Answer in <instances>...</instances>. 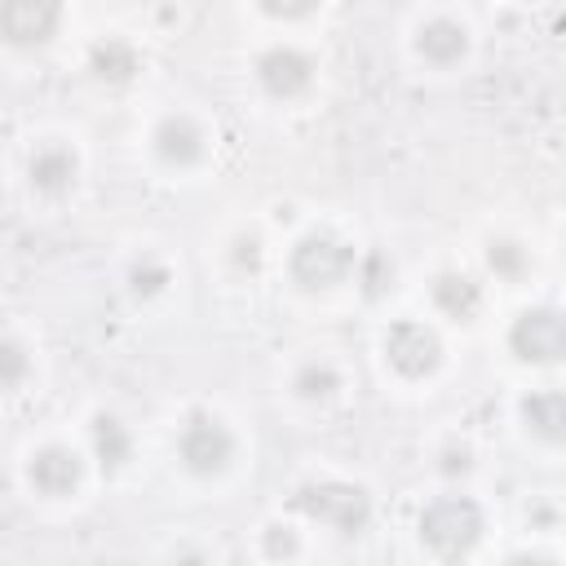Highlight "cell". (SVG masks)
Segmentation results:
<instances>
[{
  "label": "cell",
  "instance_id": "cell-1",
  "mask_svg": "<svg viewBox=\"0 0 566 566\" xmlns=\"http://www.w3.org/2000/svg\"><path fill=\"white\" fill-rule=\"evenodd\" d=\"M292 509L305 522H318L336 535H363L371 522V495L354 482L340 478H318V482H301L292 491Z\"/></svg>",
  "mask_w": 566,
  "mask_h": 566
},
{
  "label": "cell",
  "instance_id": "cell-2",
  "mask_svg": "<svg viewBox=\"0 0 566 566\" xmlns=\"http://www.w3.org/2000/svg\"><path fill=\"white\" fill-rule=\"evenodd\" d=\"M172 451H177V464L195 478H212L221 469H230L239 442H234V429L208 411V407H190L177 424V438H172Z\"/></svg>",
  "mask_w": 566,
  "mask_h": 566
},
{
  "label": "cell",
  "instance_id": "cell-3",
  "mask_svg": "<svg viewBox=\"0 0 566 566\" xmlns=\"http://www.w3.org/2000/svg\"><path fill=\"white\" fill-rule=\"evenodd\" d=\"M420 544L438 557H464L482 531H486V517L482 509L469 500V495H438L420 509Z\"/></svg>",
  "mask_w": 566,
  "mask_h": 566
},
{
  "label": "cell",
  "instance_id": "cell-4",
  "mask_svg": "<svg viewBox=\"0 0 566 566\" xmlns=\"http://www.w3.org/2000/svg\"><path fill=\"white\" fill-rule=\"evenodd\" d=\"M354 265H358L354 243H345L340 234H327V230L301 234L287 252V270L305 292H323V287H336V283L354 279Z\"/></svg>",
  "mask_w": 566,
  "mask_h": 566
},
{
  "label": "cell",
  "instance_id": "cell-5",
  "mask_svg": "<svg viewBox=\"0 0 566 566\" xmlns=\"http://www.w3.org/2000/svg\"><path fill=\"white\" fill-rule=\"evenodd\" d=\"M509 349L517 363L553 367L566 363V314L553 305H531L509 323Z\"/></svg>",
  "mask_w": 566,
  "mask_h": 566
},
{
  "label": "cell",
  "instance_id": "cell-6",
  "mask_svg": "<svg viewBox=\"0 0 566 566\" xmlns=\"http://www.w3.org/2000/svg\"><path fill=\"white\" fill-rule=\"evenodd\" d=\"M380 349H385V363H389L398 376H407V380H420V376H429V371L442 363L438 332L424 327L420 318H398V323H389Z\"/></svg>",
  "mask_w": 566,
  "mask_h": 566
},
{
  "label": "cell",
  "instance_id": "cell-7",
  "mask_svg": "<svg viewBox=\"0 0 566 566\" xmlns=\"http://www.w3.org/2000/svg\"><path fill=\"white\" fill-rule=\"evenodd\" d=\"M256 84L270 97L292 102L314 84V57L305 49H296V44H274V49H265L256 57Z\"/></svg>",
  "mask_w": 566,
  "mask_h": 566
},
{
  "label": "cell",
  "instance_id": "cell-8",
  "mask_svg": "<svg viewBox=\"0 0 566 566\" xmlns=\"http://www.w3.org/2000/svg\"><path fill=\"white\" fill-rule=\"evenodd\" d=\"M0 27L13 49H40L62 27V0H4Z\"/></svg>",
  "mask_w": 566,
  "mask_h": 566
},
{
  "label": "cell",
  "instance_id": "cell-9",
  "mask_svg": "<svg viewBox=\"0 0 566 566\" xmlns=\"http://www.w3.org/2000/svg\"><path fill=\"white\" fill-rule=\"evenodd\" d=\"M150 146H155V159L168 164V168H195L208 150V137L203 128L190 119V115H164L150 133Z\"/></svg>",
  "mask_w": 566,
  "mask_h": 566
},
{
  "label": "cell",
  "instance_id": "cell-10",
  "mask_svg": "<svg viewBox=\"0 0 566 566\" xmlns=\"http://www.w3.org/2000/svg\"><path fill=\"white\" fill-rule=\"evenodd\" d=\"M27 482L31 491L49 495V500H62L80 486V455L71 447H40L31 460H27Z\"/></svg>",
  "mask_w": 566,
  "mask_h": 566
},
{
  "label": "cell",
  "instance_id": "cell-11",
  "mask_svg": "<svg viewBox=\"0 0 566 566\" xmlns=\"http://www.w3.org/2000/svg\"><path fill=\"white\" fill-rule=\"evenodd\" d=\"M75 172H80V159L71 155V146L62 142H44L31 150L27 159V181L40 190V195H66L75 186Z\"/></svg>",
  "mask_w": 566,
  "mask_h": 566
},
{
  "label": "cell",
  "instance_id": "cell-12",
  "mask_svg": "<svg viewBox=\"0 0 566 566\" xmlns=\"http://www.w3.org/2000/svg\"><path fill=\"white\" fill-rule=\"evenodd\" d=\"M522 424L539 442H566V389L544 385L522 398Z\"/></svg>",
  "mask_w": 566,
  "mask_h": 566
},
{
  "label": "cell",
  "instance_id": "cell-13",
  "mask_svg": "<svg viewBox=\"0 0 566 566\" xmlns=\"http://www.w3.org/2000/svg\"><path fill=\"white\" fill-rule=\"evenodd\" d=\"M429 296H433V310L455 318V323H469L482 310V283L473 274H464V270H442L429 283Z\"/></svg>",
  "mask_w": 566,
  "mask_h": 566
},
{
  "label": "cell",
  "instance_id": "cell-14",
  "mask_svg": "<svg viewBox=\"0 0 566 566\" xmlns=\"http://www.w3.org/2000/svg\"><path fill=\"white\" fill-rule=\"evenodd\" d=\"M416 53H420L429 66H455V62L469 53V31H464L455 18H429V22L416 31Z\"/></svg>",
  "mask_w": 566,
  "mask_h": 566
},
{
  "label": "cell",
  "instance_id": "cell-15",
  "mask_svg": "<svg viewBox=\"0 0 566 566\" xmlns=\"http://www.w3.org/2000/svg\"><path fill=\"white\" fill-rule=\"evenodd\" d=\"M88 71L102 80V84H128L137 71H142V53L124 40V35H106L88 49Z\"/></svg>",
  "mask_w": 566,
  "mask_h": 566
},
{
  "label": "cell",
  "instance_id": "cell-16",
  "mask_svg": "<svg viewBox=\"0 0 566 566\" xmlns=\"http://www.w3.org/2000/svg\"><path fill=\"white\" fill-rule=\"evenodd\" d=\"M88 442H93V460H97L102 469H119V464L133 455V433H128V424L115 420V416H97V420L88 424Z\"/></svg>",
  "mask_w": 566,
  "mask_h": 566
},
{
  "label": "cell",
  "instance_id": "cell-17",
  "mask_svg": "<svg viewBox=\"0 0 566 566\" xmlns=\"http://www.w3.org/2000/svg\"><path fill=\"white\" fill-rule=\"evenodd\" d=\"M292 389H296V398H305V402H327V398L340 389V371H336L327 358H310V363L296 367Z\"/></svg>",
  "mask_w": 566,
  "mask_h": 566
},
{
  "label": "cell",
  "instance_id": "cell-18",
  "mask_svg": "<svg viewBox=\"0 0 566 566\" xmlns=\"http://www.w3.org/2000/svg\"><path fill=\"white\" fill-rule=\"evenodd\" d=\"M354 279H358V287H363V296L367 301H376V296H385L389 287H394V261L385 256V252H358V265H354Z\"/></svg>",
  "mask_w": 566,
  "mask_h": 566
},
{
  "label": "cell",
  "instance_id": "cell-19",
  "mask_svg": "<svg viewBox=\"0 0 566 566\" xmlns=\"http://www.w3.org/2000/svg\"><path fill=\"white\" fill-rule=\"evenodd\" d=\"M486 270L504 283H517L526 274V248L517 239H491L486 243Z\"/></svg>",
  "mask_w": 566,
  "mask_h": 566
},
{
  "label": "cell",
  "instance_id": "cell-20",
  "mask_svg": "<svg viewBox=\"0 0 566 566\" xmlns=\"http://www.w3.org/2000/svg\"><path fill=\"white\" fill-rule=\"evenodd\" d=\"M168 283H172V270L159 256H142L128 265V292L133 296H159Z\"/></svg>",
  "mask_w": 566,
  "mask_h": 566
},
{
  "label": "cell",
  "instance_id": "cell-21",
  "mask_svg": "<svg viewBox=\"0 0 566 566\" xmlns=\"http://www.w3.org/2000/svg\"><path fill=\"white\" fill-rule=\"evenodd\" d=\"M0 363H4V389H18L22 376H27V349H22L13 336L0 345Z\"/></svg>",
  "mask_w": 566,
  "mask_h": 566
},
{
  "label": "cell",
  "instance_id": "cell-22",
  "mask_svg": "<svg viewBox=\"0 0 566 566\" xmlns=\"http://www.w3.org/2000/svg\"><path fill=\"white\" fill-rule=\"evenodd\" d=\"M230 261H234V270L256 274V270H261V239H256V234H239V239L230 243Z\"/></svg>",
  "mask_w": 566,
  "mask_h": 566
},
{
  "label": "cell",
  "instance_id": "cell-23",
  "mask_svg": "<svg viewBox=\"0 0 566 566\" xmlns=\"http://www.w3.org/2000/svg\"><path fill=\"white\" fill-rule=\"evenodd\" d=\"M261 13L270 18H283V22H296V18H310L318 9V0H256Z\"/></svg>",
  "mask_w": 566,
  "mask_h": 566
},
{
  "label": "cell",
  "instance_id": "cell-24",
  "mask_svg": "<svg viewBox=\"0 0 566 566\" xmlns=\"http://www.w3.org/2000/svg\"><path fill=\"white\" fill-rule=\"evenodd\" d=\"M265 553L279 557V553H296V539L287 535V526H270L265 531Z\"/></svg>",
  "mask_w": 566,
  "mask_h": 566
},
{
  "label": "cell",
  "instance_id": "cell-25",
  "mask_svg": "<svg viewBox=\"0 0 566 566\" xmlns=\"http://www.w3.org/2000/svg\"><path fill=\"white\" fill-rule=\"evenodd\" d=\"M442 469H447V473H464V469H469V451H464V447H460V451H447V455H442Z\"/></svg>",
  "mask_w": 566,
  "mask_h": 566
}]
</instances>
